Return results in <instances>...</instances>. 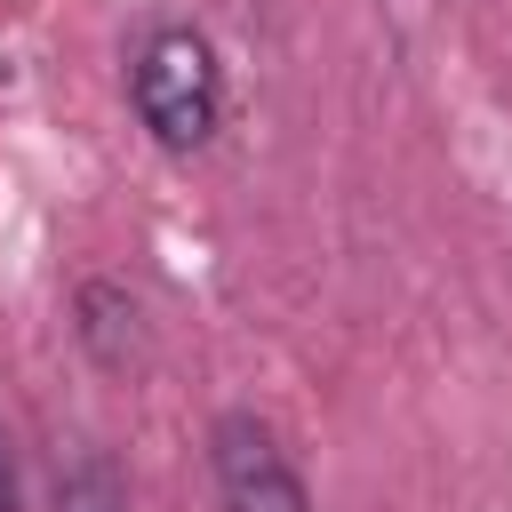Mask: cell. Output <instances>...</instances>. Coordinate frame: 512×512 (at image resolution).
I'll return each mask as SVG.
<instances>
[{"label":"cell","instance_id":"3957f363","mask_svg":"<svg viewBox=\"0 0 512 512\" xmlns=\"http://www.w3.org/2000/svg\"><path fill=\"white\" fill-rule=\"evenodd\" d=\"M80 344L96 352V368H128L144 352V304L112 280H88L80 288Z\"/></svg>","mask_w":512,"mask_h":512},{"label":"cell","instance_id":"7a4b0ae2","mask_svg":"<svg viewBox=\"0 0 512 512\" xmlns=\"http://www.w3.org/2000/svg\"><path fill=\"white\" fill-rule=\"evenodd\" d=\"M216 488H224V512H312L272 424H256L248 408L216 416Z\"/></svg>","mask_w":512,"mask_h":512},{"label":"cell","instance_id":"5b68a950","mask_svg":"<svg viewBox=\"0 0 512 512\" xmlns=\"http://www.w3.org/2000/svg\"><path fill=\"white\" fill-rule=\"evenodd\" d=\"M0 512H16V464H8V432H0Z\"/></svg>","mask_w":512,"mask_h":512},{"label":"cell","instance_id":"277c9868","mask_svg":"<svg viewBox=\"0 0 512 512\" xmlns=\"http://www.w3.org/2000/svg\"><path fill=\"white\" fill-rule=\"evenodd\" d=\"M56 512H128V488H120V464H112L104 448H88V456H72V464L56 472Z\"/></svg>","mask_w":512,"mask_h":512},{"label":"cell","instance_id":"6da1fadb","mask_svg":"<svg viewBox=\"0 0 512 512\" xmlns=\"http://www.w3.org/2000/svg\"><path fill=\"white\" fill-rule=\"evenodd\" d=\"M136 112L144 128L168 144V152H192L208 144L216 128V56L200 32H160L136 64Z\"/></svg>","mask_w":512,"mask_h":512}]
</instances>
